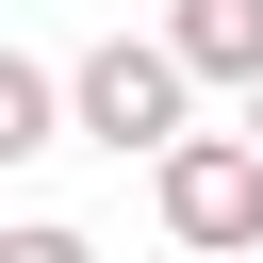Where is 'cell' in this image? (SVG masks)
<instances>
[{
	"instance_id": "cell-1",
	"label": "cell",
	"mask_w": 263,
	"mask_h": 263,
	"mask_svg": "<svg viewBox=\"0 0 263 263\" xmlns=\"http://www.w3.org/2000/svg\"><path fill=\"white\" fill-rule=\"evenodd\" d=\"M181 115H197V66H181L164 33H99V49L66 66V132H82V148H115V164H132V148L164 164V148H181Z\"/></svg>"
},
{
	"instance_id": "cell-2",
	"label": "cell",
	"mask_w": 263,
	"mask_h": 263,
	"mask_svg": "<svg viewBox=\"0 0 263 263\" xmlns=\"http://www.w3.org/2000/svg\"><path fill=\"white\" fill-rule=\"evenodd\" d=\"M148 197H164V230H181V247L247 263V247H263V132H181V148L148 164Z\"/></svg>"
},
{
	"instance_id": "cell-3",
	"label": "cell",
	"mask_w": 263,
	"mask_h": 263,
	"mask_svg": "<svg viewBox=\"0 0 263 263\" xmlns=\"http://www.w3.org/2000/svg\"><path fill=\"white\" fill-rule=\"evenodd\" d=\"M164 49L197 82H263V0H164Z\"/></svg>"
},
{
	"instance_id": "cell-4",
	"label": "cell",
	"mask_w": 263,
	"mask_h": 263,
	"mask_svg": "<svg viewBox=\"0 0 263 263\" xmlns=\"http://www.w3.org/2000/svg\"><path fill=\"white\" fill-rule=\"evenodd\" d=\"M33 148H66V66L0 49V164H33Z\"/></svg>"
},
{
	"instance_id": "cell-5",
	"label": "cell",
	"mask_w": 263,
	"mask_h": 263,
	"mask_svg": "<svg viewBox=\"0 0 263 263\" xmlns=\"http://www.w3.org/2000/svg\"><path fill=\"white\" fill-rule=\"evenodd\" d=\"M0 263H99V247H82L66 214H16V230H0Z\"/></svg>"
},
{
	"instance_id": "cell-6",
	"label": "cell",
	"mask_w": 263,
	"mask_h": 263,
	"mask_svg": "<svg viewBox=\"0 0 263 263\" xmlns=\"http://www.w3.org/2000/svg\"><path fill=\"white\" fill-rule=\"evenodd\" d=\"M247 132H263V82H247Z\"/></svg>"
},
{
	"instance_id": "cell-7",
	"label": "cell",
	"mask_w": 263,
	"mask_h": 263,
	"mask_svg": "<svg viewBox=\"0 0 263 263\" xmlns=\"http://www.w3.org/2000/svg\"><path fill=\"white\" fill-rule=\"evenodd\" d=\"M247 263H263V247H247Z\"/></svg>"
}]
</instances>
